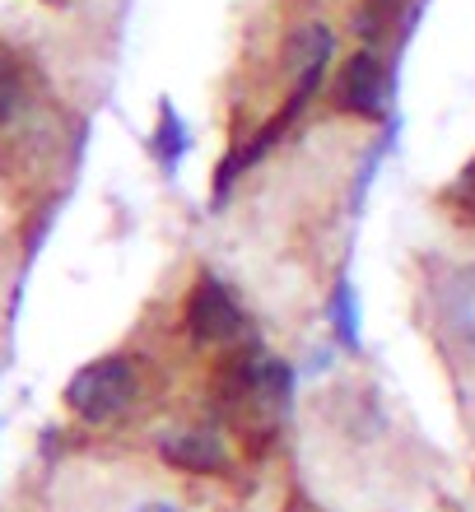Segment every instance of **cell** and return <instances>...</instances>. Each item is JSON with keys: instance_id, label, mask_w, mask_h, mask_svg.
Segmentation results:
<instances>
[{"instance_id": "6da1fadb", "label": "cell", "mask_w": 475, "mask_h": 512, "mask_svg": "<svg viewBox=\"0 0 475 512\" xmlns=\"http://www.w3.org/2000/svg\"><path fill=\"white\" fill-rule=\"evenodd\" d=\"M140 396V373L126 354H103L94 364H84L75 378L66 382V405L70 415L84 424H112L122 419Z\"/></svg>"}, {"instance_id": "5b68a950", "label": "cell", "mask_w": 475, "mask_h": 512, "mask_svg": "<svg viewBox=\"0 0 475 512\" xmlns=\"http://www.w3.org/2000/svg\"><path fill=\"white\" fill-rule=\"evenodd\" d=\"M331 56H336V38H331L326 24H303L299 33H294V42H289V75H294V89H289L285 117L303 112V103L322 89Z\"/></svg>"}, {"instance_id": "7a4b0ae2", "label": "cell", "mask_w": 475, "mask_h": 512, "mask_svg": "<svg viewBox=\"0 0 475 512\" xmlns=\"http://www.w3.org/2000/svg\"><path fill=\"white\" fill-rule=\"evenodd\" d=\"M187 331L196 345H219V350H229V345H238V340L247 336L243 303L233 298V289L219 280V275H201V280L191 284Z\"/></svg>"}, {"instance_id": "8992f818", "label": "cell", "mask_w": 475, "mask_h": 512, "mask_svg": "<svg viewBox=\"0 0 475 512\" xmlns=\"http://www.w3.org/2000/svg\"><path fill=\"white\" fill-rule=\"evenodd\" d=\"M382 98H387V75H382L378 52H354L340 66V80H336L340 112H350V117H378Z\"/></svg>"}, {"instance_id": "9c48e42d", "label": "cell", "mask_w": 475, "mask_h": 512, "mask_svg": "<svg viewBox=\"0 0 475 512\" xmlns=\"http://www.w3.org/2000/svg\"><path fill=\"white\" fill-rule=\"evenodd\" d=\"M336 326H340V340H345V345H359V308H354L350 284L336 289Z\"/></svg>"}, {"instance_id": "30bf717a", "label": "cell", "mask_w": 475, "mask_h": 512, "mask_svg": "<svg viewBox=\"0 0 475 512\" xmlns=\"http://www.w3.org/2000/svg\"><path fill=\"white\" fill-rule=\"evenodd\" d=\"M126 512H191V508H182L177 499H140V503H131Z\"/></svg>"}, {"instance_id": "ba28073f", "label": "cell", "mask_w": 475, "mask_h": 512, "mask_svg": "<svg viewBox=\"0 0 475 512\" xmlns=\"http://www.w3.org/2000/svg\"><path fill=\"white\" fill-rule=\"evenodd\" d=\"M150 149L159 154L163 168H177L182 149H187V126L177 122V112H173V108H163V112H159V126H154V135H150Z\"/></svg>"}, {"instance_id": "277c9868", "label": "cell", "mask_w": 475, "mask_h": 512, "mask_svg": "<svg viewBox=\"0 0 475 512\" xmlns=\"http://www.w3.org/2000/svg\"><path fill=\"white\" fill-rule=\"evenodd\" d=\"M159 457L173 471H191V475H219L229 471V443L215 424H177V429L159 433Z\"/></svg>"}, {"instance_id": "3957f363", "label": "cell", "mask_w": 475, "mask_h": 512, "mask_svg": "<svg viewBox=\"0 0 475 512\" xmlns=\"http://www.w3.org/2000/svg\"><path fill=\"white\" fill-rule=\"evenodd\" d=\"M434 317L443 336L475 359V261H457L434 284Z\"/></svg>"}, {"instance_id": "52a82bcc", "label": "cell", "mask_w": 475, "mask_h": 512, "mask_svg": "<svg viewBox=\"0 0 475 512\" xmlns=\"http://www.w3.org/2000/svg\"><path fill=\"white\" fill-rule=\"evenodd\" d=\"M47 98L38 94V84L28 75V66L14 52H0V135H10L19 122H28Z\"/></svg>"}]
</instances>
